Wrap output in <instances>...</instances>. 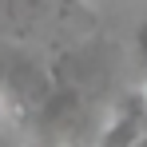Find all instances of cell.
Masks as SVG:
<instances>
[{
	"label": "cell",
	"instance_id": "obj_1",
	"mask_svg": "<svg viewBox=\"0 0 147 147\" xmlns=\"http://www.w3.org/2000/svg\"><path fill=\"white\" fill-rule=\"evenodd\" d=\"M0 96H4V107H12V115L36 123L52 96V76L36 60H12L0 68Z\"/></svg>",
	"mask_w": 147,
	"mask_h": 147
},
{
	"label": "cell",
	"instance_id": "obj_2",
	"mask_svg": "<svg viewBox=\"0 0 147 147\" xmlns=\"http://www.w3.org/2000/svg\"><path fill=\"white\" fill-rule=\"evenodd\" d=\"M143 127H147V99H143V92H135L115 107V115L103 127L96 147H139V139L147 135Z\"/></svg>",
	"mask_w": 147,
	"mask_h": 147
},
{
	"label": "cell",
	"instance_id": "obj_3",
	"mask_svg": "<svg viewBox=\"0 0 147 147\" xmlns=\"http://www.w3.org/2000/svg\"><path fill=\"white\" fill-rule=\"evenodd\" d=\"M139 56H143V60H147V20H143V24H139Z\"/></svg>",
	"mask_w": 147,
	"mask_h": 147
},
{
	"label": "cell",
	"instance_id": "obj_4",
	"mask_svg": "<svg viewBox=\"0 0 147 147\" xmlns=\"http://www.w3.org/2000/svg\"><path fill=\"white\" fill-rule=\"evenodd\" d=\"M28 147H64V143H48V139H36V143H28Z\"/></svg>",
	"mask_w": 147,
	"mask_h": 147
},
{
	"label": "cell",
	"instance_id": "obj_5",
	"mask_svg": "<svg viewBox=\"0 0 147 147\" xmlns=\"http://www.w3.org/2000/svg\"><path fill=\"white\" fill-rule=\"evenodd\" d=\"M139 147H147V135H143V139H139Z\"/></svg>",
	"mask_w": 147,
	"mask_h": 147
},
{
	"label": "cell",
	"instance_id": "obj_6",
	"mask_svg": "<svg viewBox=\"0 0 147 147\" xmlns=\"http://www.w3.org/2000/svg\"><path fill=\"white\" fill-rule=\"evenodd\" d=\"M0 111H4V96H0Z\"/></svg>",
	"mask_w": 147,
	"mask_h": 147
}]
</instances>
